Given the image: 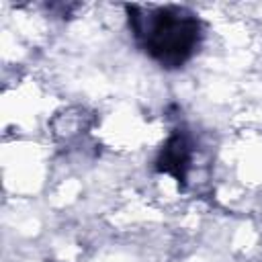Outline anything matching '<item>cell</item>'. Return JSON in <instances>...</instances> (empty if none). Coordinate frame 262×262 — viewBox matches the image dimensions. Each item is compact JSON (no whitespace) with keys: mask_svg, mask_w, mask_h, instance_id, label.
Wrapping results in <instances>:
<instances>
[{"mask_svg":"<svg viewBox=\"0 0 262 262\" xmlns=\"http://www.w3.org/2000/svg\"><path fill=\"white\" fill-rule=\"evenodd\" d=\"M190 162H192L190 139L184 133L176 131L174 135H170V139L162 147V151L156 160V170L174 176L178 180V184H182L190 170Z\"/></svg>","mask_w":262,"mask_h":262,"instance_id":"obj_2","label":"cell"},{"mask_svg":"<svg viewBox=\"0 0 262 262\" xmlns=\"http://www.w3.org/2000/svg\"><path fill=\"white\" fill-rule=\"evenodd\" d=\"M131 35L139 49L166 70L184 66L201 45L203 23L182 6H127Z\"/></svg>","mask_w":262,"mask_h":262,"instance_id":"obj_1","label":"cell"}]
</instances>
